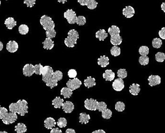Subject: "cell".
I'll use <instances>...</instances> for the list:
<instances>
[{
    "mask_svg": "<svg viewBox=\"0 0 165 133\" xmlns=\"http://www.w3.org/2000/svg\"><path fill=\"white\" fill-rule=\"evenodd\" d=\"M10 112L17 113L20 116H25L28 113V102L25 100H19L16 103H11L9 106Z\"/></svg>",
    "mask_w": 165,
    "mask_h": 133,
    "instance_id": "1",
    "label": "cell"
},
{
    "mask_svg": "<svg viewBox=\"0 0 165 133\" xmlns=\"http://www.w3.org/2000/svg\"><path fill=\"white\" fill-rule=\"evenodd\" d=\"M79 38L78 32L75 29H71L68 33V37L65 39V44L67 47H74L77 43Z\"/></svg>",
    "mask_w": 165,
    "mask_h": 133,
    "instance_id": "2",
    "label": "cell"
},
{
    "mask_svg": "<svg viewBox=\"0 0 165 133\" xmlns=\"http://www.w3.org/2000/svg\"><path fill=\"white\" fill-rule=\"evenodd\" d=\"M40 24L43 27L45 30L54 29L55 27V24L52 18L49 16L44 15H43L40 19Z\"/></svg>",
    "mask_w": 165,
    "mask_h": 133,
    "instance_id": "3",
    "label": "cell"
},
{
    "mask_svg": "<svg viewBox=\"0 0 165 133\" xmlns=\"http://www.w3.org/2000/svg\"><path fill=\"white\" fill-rule=\"evenodd\" d=\"M53 73H54V70L51 67L49 66H44L42 73L43 81L46 83L49 79L52 78Z\"/></svg>",
    "mask_w": 165,
    "mask_h": 133,
    "instance_id": "4",
    "label": "cell"
},
{
    "mask_svg": "<svg viewBox=\"0 0 165 133\" xmlns=\"http://www.w3.org/2000/svg\"><path fill=\"white\" fill-rule=\"evenodd\" d=\"M63 16L70 24H74L76 22L77 16L75 12L72 9H68L65 12Z\"/></svg>",
    "mask_w": 165,
    "mask_h": 133,
    "instance_id": "5",
    "label": "cell"
},
{
    "mask_svg": "<svg viewBox=\"0 0 165 133\" xmlns=\"http://www.w3.org/2000/svg\"><path fill=\"white\" fill-rule=\"evenodd\" d=\"M99 102L92 98L87 99L84 102V107L88 110H97Z\"/></svg>",
    "mask_w": 165,
    "mask_h": 133,
    "instance_id": "6",
    "label": "cell"
},
{
    "mask_svg": "<svg viewBox=\"0 0 165 133\" xmlns=\"http://www.w3.org/2000/svg\"><path fill=\"white\" fill-rule=\"evenodd\" d=\"M18 119V116L17 115V113H13L10 112L7 113L3 119V123L6 125H9V124H13L14 123L16 122Z\"/></svg>",
    "mask_w": 165,
    "mask_h": 133,
    "instance_id": "7",
    "label": "cell"
},
{
    "mask_svg": "<svg viewBox=\"0 0 165 133\" xmlns=\"http://www.w3.org/2000/svg\"><path fill=\"white\" fill-rule=\"evenodd\" d=\"M82 81L78 78H74L73 79H69L67 81V86L68 88H70L72 90H73L78 89L80 88L82 85Z\"/></svg>",
    "mask_w": 165,
    "mask_h": 133,
    "instance_id": "8",
    "label": "cell"
},
{
    "mask_svg": "<svg viewBox=\"0 0 165 133\" xmlns=\"http://www.w3.org/2000/svg\"><path fill=\"white\" fill-rule=\"evenodd\" d=\"M112 87L116 91H121L125 87L123 79L119 78L115 79L112 83Z\"/></svg>",
    "mask_w": 165,
    "mask_h": 133,
    "instance_id": "9",
    "label": "cell"
},
{
    "mask_svg": "<svg viewBox=\"0 0 165 133\" xmlns=\"http://www.w3.org/2000/svg\"><path fill=\"white\" fill-rule=\"evenodd\" d=\"M22 73L24 76L26 77H31L34 73V65L31 64H26L22 69Z\"/></svg>",
    "mask_w": 165,
    "mask_h": 133,
    "instance_id": "10",
    "label": "cell"
},
{
    "mask_svg": "<svg viewBox=\"0 0 165 133\" xmlns=\"http://www.w3.org/2000/svg\"><path fill=\"white\" fill-rule=\"evenodd\" d=\"M149 85L151 87L159 85L161 83V77L159 75H150L148 78Z\"/></svg>",
    "mask_w": 165,
    "mask_h": 133,
    "instance_id": "11",
    "label": "cell"
},
{
    "mask_svg": "<svg viewBox=\"0 0 165 133\" xmlns=\"http://www.w3.org/2000/svg\"><path fill=\"white\" fill-rule=\"evenodd\" d=\"M135 14V11L134 7L132 6H127L123 9V14L125 17L127 18H132Z\"/></svg>",
    "mask_w": 165,
    "mask_h": 133,
    "instance_id": "12",
    "label": "cell"
},
{
    "mask_svg": "<svg viewBox=\"0 0 165 133\" xmlns=\"http://www.w3.org/2000/svg\"><path fill=\"white\" fill-rule=\"evenodd\" d=\"M62 109L65 113H71L74 110V105L72 102L66 101L63 104Z\"/></svg>",
    "mask_w": 165,
    "mask_h": 133,
    "instance_id": "13",
    "label": "cell"
},
{
    "mask_svg": "<svg viewBox=\"0 0 165 133\" xmlns=\"http://www.w3.org/2000/svg\"><path fill=\"white\" fill-rule=\"evenodd\" d=\"M6 50L11 53L16 52L18 49V44L15 41H9L6 44Z\"/></svg>",
    "mask_w": 165,
    "mask_h": 133,
    "instance_id": "14",
    "label": "cell"
},
{
    "mask_svg": "<svg viewBox=\"0 0 165 133\" xmlns=\"http://www.w3.org/2000/svg\"><path fill=\"white\" fill-rule=\"evenodd\" d=\"M56 121L53 117H47L44 121V126L47 129H51L54 128L56 126Z\"/></svg>",
    "mask_w": 165,
    "mask_h": 133,
    "instance_id": "15",
    "label": "cell"
},
{
    "mask_svg": "<svg viewBox=\"0 0 165 133\" xmlns=\"http://www.w3.org/2000/svg\"><path fill=\"white\" fill-rule=\"evenodd\" d=\"M122 41H123V39L119 34H117L114 36H111L110 42L112 45L114 46L120 45L121 43H122Z\"/></svg>",
    "mask_w": 165,
    "mask_h": 133,
    "instance_id": "16",
    "label": "cell"
},
{
    "mask_svg": "<svg viewBox=\"0 0 165 133\" xmlns=\"http://www.w3.org/2000/svg\"><path fill=\"white\" fill-rule=\"evenodd\" d=\"M103 77L106 81H112L115 78V73L111 70H105L103 74Z\"/></svg>",
    "mask_w": 165,
    "mask_h": 133,
    "instance_id": "17",
    "label": "cell"
},
{
    "mask_svg": "<svg viewBox=\"0 0 165 133\" xmlns=\"http://www.w3.org/2000/svg\"><path fill=\"white\" fill-rule=\"evenodd\" d=\"M84 84L87 88H92L94 86H96V79L91 76L87 77V78L85 79L84 81Z\"/></svg>",
    "mask_w": 165,
    "mask_h": 133,
    "instance_id": "18",
    "label": "cell"
},
{
    "mask_svg": "<svg viewBox=\"0 0 165 133\" xmlns=\"http://www.w3.org/2000/svg\"><path fill=\"white\" fill-rule=\"evenodd\" d=\"M109 63V58L105 55L101 56L98 59V64L101 68L107 67Z\"/></svg>",
    "mask_w": 165,
    "mask_h": 133,
    "instance_id": "19",
    "label": "cell"
},
{
    "mask_svg": "<svg viewBox=\"0 0 165 133\" xmlns=\"http://www.w3.org/2000/svg\"><path fill=\"white\" fill-rule=\"evenodd\" d=\"M4 24L9 29L11 30L13 29L14 27H15L17 25V22L13 17H9L5 20Z\"/></svg>",
    "mask_w": 165,
    "mask_h": 133,
    "instance_id": "20",
    "label": "cell"
},
{
    "mask_svg": "<svg viewBox=\"0 0 165 133\" xmlns=\"http://www.w3.org/2000/svg\"><path fill=\"white\" fill-rule=\"evenodd\" d=\"M140 90V86L138 83H132L129 87L130 93L134 96L138 95Z\"/></svg>",
    "mask_w": 165,
    "mask_h": 133,
    "instance_id": "21",
    "label": "cell"
},
{
    "mask_svg": "<svg viewBox=\"0 0 165 133\" xmlns=\"http://www.w3.org/2000/svg\"><path fill=\"white\" fill-rule=\"evenodd\" d=\"M43 48L46 50H50L54 47V42L51 40V39L49 38H46L45 39L44 41L43 42Z\"/></svg>",
    "mask_w": 165,
    "mask_h": 133,
    "instance_id": "22",
    "label": "cell"
},
{
    "mask_svg": "<svg viewBox=\"0 0 165 133\" xmlns=\"http://www.w3.org/2000/svg\"><path fill=\"white\" fill-rule=\"evenodd\" d=\"M108 36L107 32L105 29H100L96 32V38L98 39L99 41H104Z\"/></svg>",
    "mask_w": 165,
    "mask_h": 133,
    "instance_id": "23",
    "label": "cell"
},
{
    "mask_svg": "<svg viewBox=\"0 0 165 133\" xmlns=\"http://www.w3.org/2000/svg\"><path fill=\"white\" fill-rule=\"evenodd\" d=\"M61 95H62L64 97V98H70L71 97L73 94V90L68 87H63L61 90Z\"/></svg>",
    "mask_w": 165,
    "mask_h": 133,
    "instance_id": "24",
    "label": "cell"
},
{
    "mask_svg": "<svg viewBox=\"0 0 165 133\" xmlns=\"http://www.w3.org/2000/svg\"><path fill=\"white\" fill-rule=\"evenodd\" d=\"M64 103V100L61 98L60 97H56L53 101H52V105L54 108L56 109H60L63 106V104Z\"/></svg>",
    "mask_w": 165,
    "mask_h": 133,
    "instance_id": "25",
    "label": "cell"
},
{
    "mask_svg": "<svg viewBox=\"0 0 165 133\" xmlns=\"http://www.w3.org/2000/svg\"><path fill=\"white\" fill-rule=\"evenodd\" d=\"M79 122L81 124H86L88 123L90 119V116L89 114L86 113H80L79 116Z\"/></svg>",
    "mask_w": 165,
    "mask_h": 133,
    "instance_id": "26",
    "label": "cell"
},
{
    "mask_svg": "<svg viewBox=\"0 0 165 133\" xmlns=\"http://www.w3.org/2000/svg\"><path fill=\"white\" fill-rule=\"evenodd\" d=\"M27 131L26 125L22 123H18L15 127V131L17 133H25Z\"/></svg>",
    "mask_w": 165,
    "mask_h": 133,
    "instance_id": "27",
    "label": "cell"
},
{
    "mask_svg": "<svg viewBox=\"0 0 165 133\" xmlns=\"http://www.w3.org/2000/svg\"><path fill=\"white\" fill-rule=\"evenodd\" d=\"M121 32V30L119 29V27L116 26L115 25H112L111 27H110L108 29V33L111 36H114L117 34H119Z\"/></svg>",
    "mask_w": 165,
    "mask_h": 133,
    "instance_id": "28",
    "label": "cell"
},
{
    "mask_svg": "<svg viewBox=\"0 0 165 133\" xmlns=\"http://www.w3.org/2000/svg\"><path fill=\"white\" fill-rule=\"evenodd\" d=\"M110 52L112 55L114 57H118L121 54V48L118 47V46H113L111 49Z\"/></svg>",
    "mask_w": 165,
    "mask_h": 133,
    "instance_id": "29",
    "label": "cell"
},
{
    "mask_svg": "<svg viewBox=\"0 0 165 133\" xmlns=\"http://www.w3.org/2000/svg\"><path fill=\"white\" fill-rule=\"evenodd\" d=\"M29 28L27 25L22 24L20 25L18 28V32L21 35H27L29 32Z\"/></svg>",
    "mask_w": 165,
    "mask_h": 133,
    "instance_id": "30",
    "label": "cell"
},
{
    "mask_svg": "<svg viewBox=\"0 0 165 133\" xmlns=\"http://www.w3.org/2000/svg\"><path fill=\"white\" fill-rule=\"evenodd\" d=\"M162 45H163V42L160 38H155L153 39V40L152 41V46L154 48L159 49L161 47Z\"/></svg>",
    "mask_w": 165,
    "mask_h": 133,
    "instance_id": "31",
    "label": "cell"
},
{
    "mask_svg": "<svg viewBox=\"0 0 165 133\" xmlns=\"http://www.w3.org/2000/svg\"><path fill=\"white\" fill-rule=\"evenodd\" d=\"M139 53L141 56L147 55L149 53V48L147 46H141L139 49Z\"/></svg>",
    "mask_w": 165,
    "mask_h": 133,
    "instance_id": "32",
    "label": "cell"
},
{
    "mask_svg": "<svg viewBox=\"0 0 165 133\" xmlns=\"http://www.w3.org/2000/svg\"><path fill=\"white\" fill-rule=\"evenodd\" d=\"M102 117L104 119L109 120L112 116V112L109 109H106L102 112Z\"/></svg>",
    "mask_w": 165,
    "mask_h": 133,
    "instance_id": "33",
    "label": "cell"
},
{
    "mask_svg": "<svg viewBox=\"0 0 165 133\" xmlns=\"http://www.w3.org/2000/svg\"><path fill=\"white\" fill-rule=\"evenodd\" d=\"M53 78L56 81H60L63 78V73L60 70H56L53 74Z\"/></svg>",
    "mask_w": 165,
    "mask_h": 133,
    "instance_id": "34",
    "label": "cell"
},
{
    "mask_svg": "<svg viewBox=\"0 0 165 133\" xmlns=\"http://www.w3.org/2000/svg\"><path fill=\"white\" fill-rule=\"evenodd\" d=\"M115 110L118 112H123L125 110V104L122 101L117 102L115 106Z\"/></svg>",
    "mask_w": 165,
    "mask_h": 133,
    "instance_id": "35",
    "label": "cell"
},
{
    "mask_svg": "<svg viewBox=\"0 0 165 133\" xmlns=\"http://www.w3.org/2000/svg\"><path fill=\"white\" fill-rule=\"evenodd\" d=\"M57 124L59 127L64 128L67 126V120L65 117H60L58 120Z\"/></svg>",
    "mask_w": 165,
    "mask_h": 133,
    "instance_id": "36",
    "label": "cell"
},
{
    "mask_svg": "<svg viewBox=\"0 0 165 133\" xmlns=\"http://www.w3.org/2000/svg\"><path fill=\"white\" fill-rule=\"evenodd\" d=\"M139 62L141 65H147L149 63V58L147 55L141 56L139 59Z\"/></svg>",
    "mask_w": 165,
    "mask_h": 133,
    "instance_id": "37",
    "label": "cell"
},
{
    "mask_svg": "<svg viewBox=\"0 0 165 133\" xmlns=\"http://www.w3.org/2000/svg\"><path fill=\"white\" fill-rule=\"evenodd\" d=\"M117 74L118 77H119V78H122V79H124L127 76V71L126 69H124V68L119 69L117 70Z\"/></svg>",
    "mask_w": 165,
    "mask_h": 133,
    "instance_id": "38",
    "label": "cell"
},
{
    "mask_svg": "<svg viewBox=\"0 0 165 133\" xmlns=\"http://www.w3.org/2000/svg\"><path fill=\"white\" fill-rule=\"evenodd\" d=\"M155 60L158 62H163L165 60V54L163 52H157L155 54Z\"/></svg>",
    "mask_w": 165,
    "mask_h": 133,
    "instance_id": "39",
    "label": "cell"
},
{
    "mask_svg": "<svg viewBox=\"0 0 165 133\" xmlns=\"http://www.w3.org/2000/svg\"><path fill=\"white\" fill-rule=\"evenodd\" d=\"M43 66L41 65V64H36L34 66V73L36 75H41L42 73L43 68Z\"/></svg>",
    "mask_w": 165,
    "mask_h": 133,
    "instance_id": "40",
    "label": "cell"
},
{
    "mask_svg": "<svg viewBox=\"0 0 165 133\" xmlns=\"http://www.w3.org/2000/svg\"><path fill=\"white\" fill-rule=\"evenodd\" d=\"M46 85L47 87H49L51 89L55 87L58 86V81H56L55 79L53 78V77L49 79L48 81L46 83Z\"/></svg>",
    "mask_w": 165,
    "mask_h": 133,
    "instance_id": "41",
    "label": "cell"
},
{
    "mask_svg": "<svg viewBox=\"0 0 165 133\" xmlns=\"http://www.w3.org/2000/svg\"><path fill=\"white\" fill-rule=\"evenodd\" d=\"M76 23L78 26H83L86 23V18L84 16H78L77 17Z\"/></svg>",
    "mask_w": 165,
    "mask_h": 133,
    "instance_id": "42",
    "label": "cell"
},
{
    "mask_svg": "<svg viewBox=\"0 0 165 133\" xmlns=\"http://www.w3.org/2000/svg\"><path fill=\"white\" fill-rule=\"evenodd\" d=\"M97 5L98 2L96 0H89L87 6L89 9H94L97 7Z\"/></svg>",
    "mask_w": 165,
    "mask_h": 133,
    "instance_id": "43",
    "label": "cell"
},
{
    "mask_svg": "<svg viewBox=\"0 0 165 133\" xmlns=\"http://www.w3.org/2000/svg\"><path fill=\"white\" fill-rule=\"evenodd\" d=\"M46 36L47 38L52 39L55 38L56 36V32L54 29L47 30L46 31Z\"/></svg>",
    "mask_w": 165,
    "mask_h": 133,
    "instance_id": "44",
    "label": "cell"
},
{
    "mask_svg": "<svg viewBox=\"0 0 165 133\" xmlns=\"http://www.w3.org/2000/svg\"><path fill=\"white\" fill-rule=\"evenodd\" d=\"M106 109H107V104H105V102L103 101L99 102L97 110L102 112L103 111L105 110Z\"/></svg>",
    "mask_w": 165,
    "mask_h": 133,
    "instance_id": "45",
    "label": "cell"
},
{
    "mask_svg": "<svg viewBox=\"0 0 165 133\" xmlns=\"http://www.w3.org/2000/svg\"><path fill=\"white\" fill-rule=\"evenodd\" d=\"M8 113V110L5 107H1V108L0 109V119L2 120Z\"/></svg>",
    "mask_w": 165,
    "mask_h": 133,
    "instance_id": "46",
    "label": "cell"
},
{
    "mask_svg": "<svg viewBox=\"0 0 165 133\" xmlns=\"http://www.w3.org/2000/svg\"><path fill=\"white\" fill-rule=\"evenodd\" d=\"M68 75L70 78H75L77 76V72L74 69H71L68 72Z\"/></svg>",
    "mask_w": 165,
    "mask_h": 133,
    "instance_id": "47",
    "label": "cell"
},
{
    "mask_svg": "<svg viewBox=\"0 0 165 133\" xmlns=\"http://www.w3.org/2000/svg\"><path fill=\"white\" fill-rule=\"evenodd\" d=\"M36 0H24V4L27 5L28 7H32L36 4Z\"/></svg>",
    "mask_w": 165,
    "mask_h": 133,
    "instance_id": "48",
    "label": "cell"
},
{
    "mask_svg": "<svg viewBox=\"0 0 165 133\" xmlns=\"http://www.w3.org/2000/svg\"><path fill=\"white\" fill-rule=\"evenodd\" d=\"M159 36L162 39L165 40V27H163L159 32Z\"/></svg>",
    "mask_w": 165,
    "mask_h": 133,
    "instance_id": "49",
    "label": "cell"
},
{
    "mask_svg": "<svg viewBox=\"0 0 165 133\" xmlns=\"http://www.w3.org/2000/svg\"><path fill=\"white\" fill-rule=\"evenodd\" d=\"M89 0H78V2L82 6H87Z\"/></svg>",
    "mask_w": 165,
    "mask_h": 133,
    "instance_id": "50",
    "label": "cell"
},
{
    "mask_svg": "<svg viewBox=\"0 0 165 133\" xmlns=\"http://www.w3.org/2000/svg\"><path fill=\"white\" fill-rule=\"evenodd\" d=\"M50 133H63L62 131L58 128H53L51 129Z\"/></svg>",
    "mask_w": 165,
    "mask_h": 133,
    "instance_id": "51",
    "label": "cell"
},
{
    "mask_svg": "<svg viewBox=\"0 0 165 133\" xmlns=\"http://www.w3.org/2000/svg\"><path fill=\"white\" fill-rule=\"evenodd\" d=\"M65 133H76L75 131L73 129H66Z\"/></svg>",
    "mask_w": 165,
    "mask_h": 133,
    "instance_id": "52",
    "label": "cell"
},
{
    "mask_svg": "<svg viewBox=\"0 0 165 133\" xmlns=\"http://www.w3.org/2000/svg\"><path fill=\"white\" fill-rule=\"evenodd\" d=\"M92 133H106V132L103 129H99V130L94 131Z\"/></svg>",
    "mask_w": 165,
    "mask_h": 133,
    "instance_id": "53",
    "label": "cell"
},
{
    "mask_svg": "<svg viewBox=\"0 0 165 133\" xmlns=\"http://www.w3.org/2000/svg\"><path fill=\"white\" fill-rule=\"evenodd\" d=\"M161 9L164 13H165V2L163 3L161 5Z\"/></svg>",
    "mask_w": 165,
    "mask_h": 133,
    "instance_id": "54",
    "label": "cell"
},
{
    "mask_svg": "<svg viewBox=\"0 0 165 133\" xmlns=\"http://www.w3.org/2000/svg\"><path fill=\"white\" fill-rule=\"evenodd\" d=\"M3 47H4L3 43L1 41H0V51H1L3 50Z\"/></svg>",
    "mask_w": 165,
    "mask_h": 133,
    "instance_id": "55",
    "label": "cell"
},
{
    "mask_svg": "<svg viewBox=\"0 0 165 133\" xmlns=\"http://www.w3.org/2000/svg\"><path fill=\"white\" fill-rule=\"evenodd\" d=\"M59 3H61L62 4H65V3L67 2L68 0H57Z\"/></svg>",
    "mask_w": 165,
    "mask_h": 133,
    "instance_id": "56",
    "label": "cell"
},
{
    "mask_svg": "<svg viewBox=\"0 0 165 133\" xmlns=\"http://www.w3.org/2000/svg\"><path fill=\"white\" fill-rule=\"evenodd\" d=\"M0 133H8L6 131H1Z\"/></svg>",
    "mask_w": 165,
    "mask_h": 133,
    "instance_id": "57",
    "label": "cell"
},
{
    "mask_svg": "<svg viewBox=\"0 0 165 133\" xmlns=\"http://www.w3.org/2000/svg\"><path fill=\"white\" fill-rule=\"evenodd\" d=\"M1 4V0H0V5Z\"/></svg>",
    "mask_w": 165,
    "mask_h": 133,
    "instance_id": "58",
    "label": "cell"
},
{
    "mask_svg": "<svg viewBox=\"0 0 165 133\" xmlns=\"http://www.w3.org/2000/svg\"><path fill=\"white\" fill-rule=\"evenodd\" d=\"M1 107H2V106H1V105H0V109L1 108Z\"/></svg>",
    "mask_w": 165,
    "mask_h": 133,
    "instance_id": "59",
    "label": "cell"
},
{
    "mask_svg": "<svg viewBox=\"0 0 165 133\" xmlns=\"http://www.w3.org/2000/svg\"><path fill=\"white\" fill-rule=\"evenodd\" d=\"M6 1H8V0H6Z\"/></svg>",
    "mask_w": 165,
    "mask_h": 133,
    "instance_id": "60",
    "label": "cell"
}]
</instances>
